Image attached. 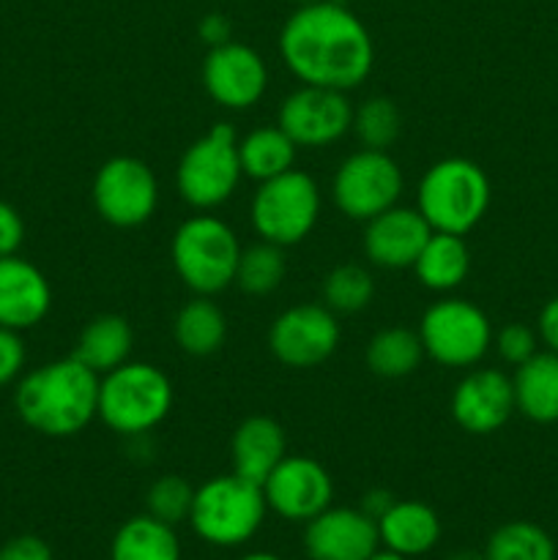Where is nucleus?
<instances>
[{"instance_id":"nucleus-42","label":"nucleus","mask_w":558,"mask_h":560,"mask_svg":"<svg viewBox=\"0 0 558 560\" xmlns=\"http://www.w3.org/2000/svg\"><path fill=\"white\" fill-rule=\"evenodd\" d=\"M239 560H282V558L274 556V552H249V556H244Z\"/></svg>"},{"instance_id":"nucleus-32","label":"nucleus","mask_w":558,"mask_h":560,"mask_svg":"<svg viewBox=\"0 0 558 560\" xmlns=\"http://www.w3.org/2000/svg\"><path fill=\"white\" fill-rule=\"evenodd\" d=\"M372 299H375V279L356 262L337 266L323 282V304L334 315H356V312L367 310Z\"/></svg>"},{"instance_id":"nucleus-8","label":"nucleus","mask_w":558,"mask_h":560,"mask_svg":"<svg viewBox=\"0 0 558 560\" xmlns=\"http://www.w3.org/2000/svg\"><path fill=\"white\" fill-rule=\"evenodd\" d=\"M321 217V189L315 178L301 170H288L263 180L252 197L249 219L260 241L277 246L301 244L315 230Z\"/></svg>"},{"instance_id":"nucleus-18","label":"nucleus","mask_w":558,"mask_h":560,"mask_svg":"<svg viewBox=\"0 0 558 560\" xmlns=\"http://www.w3.org/2000/svg\"><path fill=\"white\" fill-rule=\"evenodd\" d=\"M364 224V255L370 257L372 266L392 268V271L414 268L416 257L432 235V228L419 208L394 206Z\"/></svg>"},{"instance_id":"nucleus-33","label":"nucleus","mask_w":558,"mask_h":560,"mask_svg":"<svg viewBox=\"0 0 558 560\" xmlns=\"http://www.w3.org/2000/svg\"><path fill=\"white\" fill-rule=\"evenodd\" d=\"M195 490L184 476L170 474V476H159L146 492V514L151 517L162 520L167 525H178L184 520H189L191 503H195Z\"/></svg>"},{"instance_id":"nucleus-38","label":"nucleus","mask_w":558,"mask_h":560,"mask_svg":"<svg viewBox=\"0 0 558 560\" xmlns=\"http://www.w3.org/2000/svg\"><path fill=\"white\" fill-rule=\"evenodd\" d=\"M197 33H200L202 44H208V49L222 47V44L233 42V22L224 14H206L197 25Z\"/></svg>"},{"instance_id":"nucleus-30","label":"nucleus","mask_w":558,"mask_h":560,"mask_svg":"<svg viewBox=\"0 0 558 560\" xmlns=\"http://www.w3.org/2000/svg\"><path fill=\"white\" fill-rule=\"evenodd\" d=\"M284 273H288V260H284L282 246L260 241L241 249L235 284L246 295H268L282 284Z\"/></svg>"},{"instance_id":"nucleus-7","label":"nucleus","mask_w":558,"mask_h":560,"mask_svg":"<svg viewBox=\"0 0 558 560\" xmlns=\"http://www.w3.org/2000/svg\"><path fill=\"white\" fill-rule=\"evenodd\" d=\"M244 178L239 159V137L230 124H217L191 142L175 170V186L186 206L213 211L224 206Z\"/></svg>"},{"instance_id":"nucleus-24","label":"nucleus","mask_w":558,"mask_h":560,"mask_svg":"<svg viewBox=\"0 0 558 560\" xmlns=\"http://www.w3.org/2000/svg\"><path fill=\"white\" fill-rule=\"evenodd\" d=\"M414 271L419 282L432 293H452L465 282L470 271V252L463 235L432 233L421 255L416 257Z\"/></svg>"},{"instance_id":"nucleus-20","label":"nucleus","mask_w":558,"mask_h":560,"mask_svg":"<svg viewBox=\"0 0 558 560\" xmlns=\"http://www.w3.org/2000/svg\"><path fill=\"white\" fill-rule=\"evenodd\" d=\"M284 457H288V438L279 421L268 416H249L233 432V441H230L233 474L255 485H263Z\"/></svg>"},{"instance_id":"nucleus-12","label":"nucleus","mask_w":558,"mask_h":560,"mask_svg":"<svg viewBox=\"0 0 558 560\" xmlns=\"http://www.w3.org/2000/svg\"><path fill=\"white\" fill-rule=\"evenodd\" d=\"M342 328L326 304H299L274 317L268 328V350L290 370H312L337 350Z\"/></svg>"},{"instance_id":"nucleus-10","label":"nucleus","mask_w":558,"mask_h":560,"mask_svg":"<svg viewBox=\"0 0 558 560\" xmlns=\"http://www.w3.org/2000/svg\"><path fill=\"white\" fill-rule=\"evenodd\" d=\"M403 186V170L388 156V151L361 148L337 167L332 180V197L334 206L348 219L370 222L372 217L397 206Z\"/></svg>"},{"instance_id":"nucleus-37","label":"nucleus","mask_w":558,"mask_h":560,"mask_svg":"<svg viewBox=\"0 0 558 560\" xmlns=\"http://www.w3.org/2000/svg\"><path fill=\"white\" fill-rule=\"evenodd\" d=\"M0 560H53V550L38 536H14L0 547Z\"/></svg>"},{"instance_id":"nucleus-44","label":"nucleus","mask_w":558,"mask_h":560,"mask_svg":"<svg viewBox=\"0 0 558 560\" xmlns=\"http://www.w3.org/2000/svg\"><path fill=\"white\" fill-rule=\"evenodd\" d=\"M299 5H306V3H317V0H295Z\"/></svg>"},{"instance_id":"nucleus-21","label":"nucleus","mask_w":558,"mask_h":560,"mask_svg":"<svg viewBox=\"0 0 558 560\" xmlns=\"http://www.w3.org/2000/svg\"><path fill=\"white\" fill-rule=\"evenodd\" d=\"M381 547L405 558L430 552L441 539V520L435 509L421 501H394L383 517H377Z\"/></svg>"},{"instance_id":"nucleus-13","label":"nucleus","mask_w":558,"mask_h":560,"mask_svg":"<svg viewBox=\"0 0 558 560\" xmlns=\"http://www.w3.org/2000/svg\"><path fill=\"white\" fill-rule=\"evenodd\" d=\"M353 124V104L345 91L301 85L279 107L277 126L299 148H323L342 140Z\"/></svg>"},{"instance_id":"nucleus-39","label":"nucleus","mask_w":558,"mask_h":560,"mask_svg":"<svg viewBox=\"0 0 558 560\" xmlns=\"http://www.w3.org/2000/svg\"><path fill=\"white\" fill-rule=\"evenodd\" d=\"M539 337L553 353H558V299L547 301L539 312Z\"/></svg>"},{"instance_id":"nucleus-36","label":"nucleus","mask_w":558,"mask_h":560,"mask_svg":"<svg viewBox=\"0 0 558 560\" xmlns=\"http://www.w3.org/2000/svg\"><path fill=\"white\" fill-rule=\"evenodd\" d=\"M25 241V222H22L20 211L0 200V257L16 255Z\"/></svg>"},{"instance_id":"nucleus-23","label":"nucleus","mask_w":558,"mask_h":560,"mask_svg":"<svg viewBox=\"0 0 558 560\" xmlns=\"http://www.w3.org/2000/svg\"><path fill=\"white\" fill-rule=\"evenodd\" d=\"M135 348V331L120 315H98L82 328L74 345V359L98 377L126 364Z\"/></svg>"},{"instance_id":"nucleus-31","label":"nucleus","mask_w":558,"mask_h":560,"mask_svg":"<svg viewBox=\"0 0 558 560\" xmlns=\"http://www.w3.org/2000/svg\"><path fill=\"white\" fill-rule=\"evenodd\" d=\"M350 131L361 148L370 151H388L397 142L399 131H403V115H399L397 104L386 96H372L361 102L353 109V124Z\"/></svg>"},{"instance_id":"nucleus-14","label":"nucleus","mask_w":558,"mask_h":560,"mask_svg":"<svg viewBox=\"0 0 558 560\" xmlns=\"http://www.w3.org/2000/svg\"><path fill=\"white\" fill-rule=\"evenodd\" d=\"M260 487L268 512L279 514L288 523H310L334 501V481L328 470L304 454H288Z\"/></svg>"},{"instance_id":"nucleus-11","label":"nucleus","mask_w":558,"mask_h":560,"mask_svg":"<svg viewBox=\"0 0 558 560\" xmlns=\"http://www.w3.org/2000/svg\"><path fill=\"white\" fill-rule=\"evenodd\" d=\"M93 206L98 217L113 228H140L156 213V175L142 159H109L93 178Z\"/></svg>"},{"instance_id":"nucleus-4","label":"nucleus","mask_w":558,"mask_h":560,"mask_svg":"<svg viewBox=\"0 0 558 560\" xmlns=\"http://www.w3.org/2000/svg\"><path fill=\"white\" fill-rule=\"evenodd\" d=\"M490 206V180L470 159H443L432 164L416 189V208L432 233L465 235L485 219Z\"/></svg>"},{"instance_id":"nucleus-3","label":"nucleus","mask_w":558,"mask_h":560,"mask_svg":"<svg viewBox=\"0 0 558 560\" xmlns=\"http://www.w3.org/2000/svg\"><path fill=\"white\" fill-rule=\"evenodd\" d=\"M173 397V383L159 366L126 361L98 377V419L118 435H146L167 419Z\"/></svg>"},{"instance_id":"nucleus-6","label":"nucleus","mask_w":558,"mask_h":560,"mask_svg":"<svg viewBox=\"0 0 558 560\" xmlns=\"http://www.w3.org/2000/svg\"><path fill=\"white\" fill-rule=\"evenodd\" d=\"M175 273L195 295H217L235 282L241 244L228 222L213 213L189 217L173 235Z\"/></svg>"},{"instance_id":"nucleus-35","label":"nucleus","mask_w":558,"mask_h":560,"mask_svg":"<svg viewBox=\"0 0 558 560\" xmlns=\"http://www.w3.org/2000/svg\"><path fill=\"white\" fill-rule=\"evenodd\" d=\"M25 361H27V350H25V342H22L20 331L0 328V388L20 381L22 370H25Z\"/></svg>"},{"instance_id":"nucleus-1","label":"nucleus","mask_w":558,"mask_h":560,"mask_svg":"<svg viewBox=\"0 0 558 560\" xmlns=\"http://www.w3.org/2000/svg\"><path fill=\"white\" fill-rule=\"evenodd\" d=\"M279 52L301 85L345 93L359 88L375 63L364 22L334 0L299 5L279 33Z\"/></svg>"},{"instance_id":"nucleus-2","label":"nucleus","mask_w":558,"mask_h":560,"mask_svg":"<svg viewBox=\"0 0 558 560\" xmlns=\"http://www.w3.org/2000/svg\"><path fill=\"white\" fill-rule=\"evenodd\" d=\"M14 410L44 438H74L98 419V375L69 359L36 366L16 381Z\"/></svg>"},{"instance_id":"nucleus-5","label":"nucleus","mask_w":558,"mask_h":560,"mask_svg":"<svg viewBox=\"0 0 558 560\" xmlns=\"http://www.w3.org/2000/svg\"><path fill=\"white\" fill-rule=\"evenodd\" d=\"M268 506L263 487L239 474L208 479L195 490L191 530L211 547H241L260 530Z\"/></svg>"},{"instance_id":"nucleus-27","label":"nucleus","mask_w":558,"mask_h":560,"mask_svg":"<svg viewBox=\"0 0 558 560\" xmlns=\"http://www.w3.org/2000/svg\"><path fill=\"white\" fill-rule=\"evenodd\" d=\"M295 151L299 145L279 126H257L244 140H239L241 173L257 184L271 180L293 170Z\"/></svg>"},{"instance_id":"nucleus-17","label":"nucleus","mask_w":558,"mask_h":560,"mask_svg":"<svg viewBox=\"0 0 558 560\" xmlns=\"http://www.w3.org/2000/svg\"><path fill=\"white\" fill-rule=\"evenodd\" d=\"M518 410L512 377L498 370H474L452 394V419L468 435H492Z\"/></svg>"},{"instance_id":"nucleus-15","label":"nucleus","mask_w":558,"mask_h":560,"mask_svg":"<svg viewBox=\"0 0 558 560\" xmlns=\"http://www.w3.org/2000/svg\"><path fill=\"white\" fill-rule=\"evenodd\" d=\"M202 88L224 109H249L266 96L268 66L249 44L228 42L208 49L202 60Z\"/></svg>"},{"instance_id":"nucleus-9","label":"nucleus","mask_w":558,"mask_h":560,"mask_svg":"<svg viewBox=\"0 0 558 560\" xmlns=\"http://www.w3.org/2000/svg\"><path fill=\"white\" fill-rule=\"evenodd\" d=\"M425 355L441 366H474L492 345V326L485 312L465 299H441L421 315Z\"/></svg>"},{"instance_id":"nucleus-19","label":"nucleus","mask_w":558,"mask_h":560,"mask_svg":"<svg viewBox=\"0 0 558 560\" xmlns=\"http://www.w3.org/2000/svg\"><path fill=\"white\" fill-rule=\"evenodd\" d=\"M53 306L47 277L25 257H0V328L27 331L36 328Z\"/></svg>"},{"instance_id":"nucleus-29","label":"nucleus","mask_w":558,"mask_h":560,"mask_svg":"<svg viewBox=\"0 0 558 560\" xmlns=\"http://www.w3.org/2000/svg\"><path fill=\"white\" fill-rule=\"evenodd\" d=\"M485 560H556V545L545 528L514 520L492 530Z\"/></svg>"},{"instance_id":"nucleus-16","label":"nucleus","mask_w":558,"mask_h":560,"mask_svg":"<svg viewBox=\"0 0 558 560\" xmlns=\"http://www.w3.org/2000/svg\"><path fill=\"white\" fill-rule=\"evenodd\" d=\"M304 525V552L310 560H367L381 547L377 523L361 509L328 506Z\"/></svg>"},{"instance_id":"nucleus-34","label":"nucleus","mask_w":558,"mask_h":560,"mask_svg":"<svg viewBox=\"0 0 558 560\" xmlns=\"http://www.w3.org/2000/svg\"><path fill=\"white\" fill-rule=\"evenodd\" d=\"M496 348L507 364L520 366L536 353V334L528 326H523V323H509V326L498 331Z\"/></svg>"},{"instance_id":"nucleus-26","label":"nucleus","mask_w":558,"mask_h":560,"mask_svg":"<svg viewBox=\"0 0 558 560\" xmlns=\"http://www.w3.org/2000/svg\"><path fill=\"white\" fill-rule=\"evenodd\" d=\"M173 334L186 355L206 359V355L222 350L224 339H228V317L213 304L211 295H195L175 315Z\"/></svg>"},{"instance_id":"nucleus-28","label":"nucleus","mask_w":558,"mask_h":560,"mask_svg":"<svg viewBox=\"0 0 558 560\" xmlns=\"http://www.w3.org/2000/svg\"><path fill=\"white\" fill-rule=\"evenodd\" d=\"M421 359H425V345H421L419 331L403 326L383 328L367 345V366L372 375L386 377V381L414 375Z\"/></svg>"},{"instance_id":"nucleus-40","label":"nucleus","mask_w":558,"mask_h":560,"mask_svg":"<svg viewBox=\"0 0 558 560\" xmlns=\"http://www.w3.org/2000/svg\"><path fill=\"white\" fill-rule=\"evenodd\" d=\"M392 503H394V495L388 490H370L364 498H361L359 509L367 514V517H372L377 523V517H383Z\"/></svg>"},{"instance_id":"nucleus-25","label":"nucleus","mask_w":558,"mask_h":560,"mask_svg":"<svg viewBox=\"0 0 558 560\" xmlns=\"http://www.w3.org/2000/svg\"><path fill=\"white\" fill-rule=\"evenodd\" d=\"M109 560H181L178 534L151 514H137L115 530Z\"/></svg>"},{"instance_id":"nucleus-43","label":"nucleus","mask_w":558,"mask_h":560,"mask_svg":"<svg viewBox=\"0 0 558 560\" xmlns=\"http://www.w3.org/2000/svg\"><path fill=\"white\" fill-rule=\"evenodd\" d=\"M449 560H485V552H481V556H476V552L463 550V552H454V556Z\"/></svg>"},{"instance_id":"nucleus-22","label":"nucleus","mask_w":558,"mask_h":560,"mask_svg":"<svg viewBox=\"0 0 558 560\" xmlns=\"http://www.w3.org/2000/svg\"><path fill=\"white\" fill-rule=\"evenodd\" d=\"M514 405L536 424L558 421V353H534L512 377Z\"/></svg>"},{"instance_id":"nucleus-41","label":"nucleus","mask_w":558,"mask_h":560,"mask_svg":"<svg viewBox=\"0 0 558 560\" xmlns=\"http://www.w3.org/2000/svg\"><path fill=\"white\" fill-rule=\"evenodd\" d=\"M367 560H410V558L399 556V552H394V550H386V547H377V550L372 552Z\"/></svg>"}]
</instances>
